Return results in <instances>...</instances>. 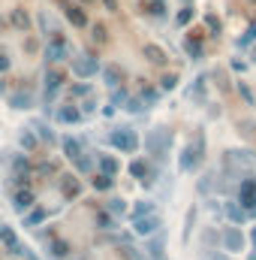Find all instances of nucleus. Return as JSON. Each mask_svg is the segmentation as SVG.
I'll return each instance as SVG.
<instances>
[{
	"instance_id": "obj_1",
	"label": "nucleus",
	"mask_w": 256,
	"mask_h": 260,
	"mask_svg": "<svg viewBox=\"0 0 256 260\" xmlns=\"http://www.w3.org/2000/svg\"><path fill=\"white\" fill-rule=\"evenodd\" d=\"M109 142H112V148H118L121 154H136L139 151V145H142V139H139V133L130 127H115L109 133Z\"/></svg>"
},
{
	"instance_id": "obj_2",
	"label": "nucleus",
	"mask_w": 256,
	"mask_h": 260,
	"mask_svg": "<svg viewBox=\"0 0 256 260\" xmlns=\"http://www.w3.org/2000/svg\"><path fill=\"white\" fill-rule=\"evenodd\" d=\"M169 145H172V133H166L163 127H154L145 136V151H148L154 160H163L166 151H169Z\"/></svg>"
},
{
	"instance_id": "obj_3",
	"label": "nucleus",
	"mask_w": 256,
	"mask_h": 260,
	"mask_svg": "<svg viewBox=\"0 0 256 260\" xmlns=\"http://www.w3.org/2000/svg\"><path fill=\"white\" fill-rule=\"evenodd\" d=\"M61 91H64V70L49 67V70H46V79H42V103H46V109L58 100Z\"/></svg>"
},
{
	"instance_id": "obj_4",
	"label": "nucleus",
	"mask_w": 256,
	"mask_h": 260,
	"mask_svg": "<svg viewBox=\"0 0 256 260\" xmlns=\"http://www.w3.org/2000/svg\"><path fill=\"white\" fill-rule=\"evenodd\" d=\"M202 151H205V136L199 133V136H196V148L187 145V148L181 151V164H178V170H181V173H193V170H199V164H202Z\"/></svg>"
},
{
	"instance_id": "obj_5",
	"label": "nucleus",
	"mask_w": 256,
	"mask_h": 260,
	"mask_svg": "<svg viewBox=\"0 0 256 260\" xmlns=\"http://www.w3.org/2000/svg\"><path fill=\"white\" fill-rule=\"evenodd\" d=\"M69 70H72L75 79H91V76H97V73L103 70V64H100V58H94V55H78V58L69 61Z\"/></svg>"
},
{
	"instance_id": "obj_6",
	"label": "nucleus",
	"mask_w": 256,
	"mask_h": 260,
	"mask_svg": "<svg viewBox=\"0 0 256 260\" xmlns=\"http://www.w3.org/2000/svg\"><path fill=\"white\" fill-rule=\"evenodd\" d=\"M46 64H61V61H66V55H69V46H66V40L64 37H52V43L46 46Z\"/></svg>"
},
{
	"instance_id": "obj_7",
	"label": "nucleus",
	"mask_w": 256,
	"mask_h": 260,
	"mask_svg": "<svg viewBox=\"0 0 256 260\" xmlns=\"http://www.w3.org/2000/svg\"><path fill=\"white\" fill-rule=\"evenodd\" d=\"M130 176H136L142 185H154V182H157V170H154V164H148V160H142V157H136V160L130 164Z\"/></svg>"
},
{
	"instance_id": "obj_8",
	"label": "nucleus",
	"mask_w": 256,
	"mask_h": 260,
	"mask_svg": "<svg viewBox=\"0 0 256 260\" xmlns=\"http://www.w3.org/2000/svg\"><path fill=\"white\" fill-rule=\"evenodd\" d=\"M160 224H163V218H160V215L154 212V215L136 218V221H133V233H136V236H145V239H148V236H154V233L160 230Z\"/></svg>"
},
{
	"instance_id": "obj_9",
	"label": "nucleus",
	"mask_w": 256,
	"mask_h": 260,
	"mask_svg": "<svg viewBox=\"0 0 256 260\" xmlns=\"http://www.w3.org/2000/svg\"><path fill=\"white\" fill-rule=\"evenodd\" d=\"M184 55H187L190 61H202V58H205V37H202V34L190 30V34L184 37Z\"/></svg>"
},
{
	"instance_id": "obj_10",
	"label": "nucleus",
	"mask_w": 256,
	"mask_h": 260,
	"mask_svg": "<svg viewBox=\"0 0 256 260\" xmlns=\"http://www.w3.org/2000/svg\"><path fill=\"white\" fill-rule=\"evenodd\" d=\"M36 206V191L33 188H18L15 194H12V209L18 212V215H24L27 209H33Z\"/></svg>"
},
{
	"instance_id": "obj_11",
	"label": "nucleus",
	"mask_w": 256,
	"mask_h": 260,
	"mask_svg": "<svg viewBox=\"0 0 256 260\" xmlns=\"http://www.w3.org/2000/svg\"><path fill=\"white\" fill-rule=\"evenodd\" d=\"M6 103H9L12 109H33L36 97H33V91H30V88H18V91L6 94Z\"/></svg>"
},
{
	"instance_id": "obj_12",
	"label": "nucleus",
	"mask_w": 256,
	"mask_h": 260,
	"mask_svg": "<svg viewBox=\"0 0 256 260\" xmlns=\"http://www.w3.org/2000/svg\"><path fill=\"white\" fill-rule=\"evenodd\" d=\"M142 12H145V18H151V21H166V18H169V3H166V0H145V3H142Z\"/></svg>"
},
{
	"instance_id": "obj_13",
	"label": "nucleus",
	"mask_w": 256,
	"mask_h": 260,
	"mask_svg": "<svg viewBox=\"0 0 256 260\" xmlns=\"http://www.w3.org/2000/svg\"><path fill=\"white\" fill-rule=\"evenodd\" d=\"M94 173H103V176H118L121 173V160L115 154H106V151H97V170Z\"/></svg>"
},
{
	"instance_id": "obj_14",
	"label": "nucleus",
	"mask_w": 256,
	"mask_h": 260,
	"mask_svg": "<svg viewBox=\"0 0 256 260\" xmlns=\"http://www.w3.org/2000/svg\"><path fill=\"white\" fill-rule=\"evenodd\" d=\"M30 173H33V167H30V160H27V154H12V182H18V185H24Z\"/></svg>"
},
{
	"instance_id": "obj_15",
	"label": "nucleus",
	"mask_w": 256,
	"mask_h": 260,
	"mask_svg": "<svg viewBox=\"0 0 256 260\" xmlns=\"http://www.w3.org/2000/svg\"><path fill=\"white\" fill-rule=\"evenodd\" d=\"M220 239H223V248H226V251H232V254L244 251V233H241L238 227H226Z\"/></svg>"
},
{
	"instance_id": "obj_16",
	"label": "nucleus",
	"mask_w": 256,
	"mask_h": 260,
	"mask_svg": "<svg viewBox=\"0 0 256 260\" xmlns=\"http://www.w3.org/2000/svg\"><path fill=\"white\" fill-rule=\"evenodd\" d=\"M0 245L12 254V257H21V242H18V236H15V230L12 227H6V224H0Z\"/></svg>"
},
{
	"instance_id": "obj_17",
	"label": "nucleus",
	"mask_w": 256,
	"mask_h": 260,
	"mask_svg": "<svg viewBox=\"0 0 256 260\" xmlns=\"http://www.w3.org/2000/svg\"><path fill=\"white\" fill-rule=\"evenodd\" d=\"M55 121H58V124H81V121H84V112H81L75 103H69V106H61V109L55 112Z\"/></svg>"
},
{
	"instance_id": "obj_18",
	"label": "nucleus",
	"mask_w": 256,
	"mask_h": 260,
	"mask_svg": "<svg viewBox=\"0 0 256 260\" xmlns=\"http://www.w3.org/2000/svg\"><path fill=\"white\" fill-rule=\"evenodd\" d=\"M42 221H49V209H46V206H33V209H27V212L21 215V224H24L27 230L39 227Z\"/></svg>"
},
{
	"instance_id": "obj_19",
	"label": "nucleus",
	"mask_w": 256,
	"mask_h": 260,
	"mask_svg": "<svg viewBox=\"0 0 256 260\" xmlns=\"http://www.w3.org/2000/svg\"><path fill=\"white\" fill-rule=\"evenodd\" d=\"M46 254H49L52 260H69V254H72V245H69L66 239H61V236H55V239L49 242Z\"/></svg>"
},
{
	"instance_id": "obj_20",
	"label": "nucleus",
	"mask_w": 256,
	"mask_h": 260,
	"mask_svg": "<svg viewBox=\"0 0 256 260\" xmlns=\"http://www.w3.org/2000/svg\"><path fill=\"white\" fill-rule=\"evenodd\" d=\"M238 203L250 212L256 206V179H244L241 182V188H238Z\"/></svg>"
},
{
	"instance_id": "obj_21",
	"label": "nucleus",
	"mask_w": 256,
	"mask_h": 260,
	"mask_svg": "<svg viewBox=\"0 0 256 260\" xmlns=\"http://www.w3.org/2000/svg\"><path fill=\"white\" fill-rule=\"evenodd\" d=\"M64 18L72 27H88V15H84V9L75 6V3H64Z\"/></svg>"
},
{
	"instance_id": "obj_22",
	"label": "nucleus",
	"mask_w": 256,
	"mask_h": 260,
	"mask_svg": "<svg viewBox=\"0 0 256 260\" xmlns=\"http://www.w3.org/2000/svg\"><path fill=\"white\" fill-rule=\"evenodd\" d=\"M9 24H12L15 30H24V34H30V15H27L21 6L9 9Z\"/></svg>"
},
{
	"instance_id": "obj_23",
	"label": "nucleus",
	"mask_w": 256,
	"mask_h": 260,
	"mask_svg": "<svg viewBox=\"0 0 256 260\" xmlns=\"http://www.w3.org/2000/svg\"><path fill=\"white\" fill-rule=\"evenodd\" d=\"M61 194H64V200L81 197V182H78L75 176H61Z\"/></svg>"
},
{
	"instance_id": "obj_24",
	"label": "nucleus",
	"mask_w": 256,
	"mask_h": 260,
	"mask_svg": "<svg viewBox=\"0 0 256 260\" xmlns=\"http://www.w3.org/2000/svg\"><path fill=\"white\" fill-rule=\"evenodd\" d=\"M18 145L24 148V154H33V151L39 148V136H36V130L33 127L21 130V133H18Z\"/></svg>"
},
{
	"instance_id": "obj_25",
	"label": "nucleus",
	"mask_w": 256,
	"mask_h": 260,
	"mask_svg": "<svg viewBox=\"0 0 256 260\" xmlns=\"http://www.w3.org/2000/svg\"><path fill=\"white\" fill-rule=\"evenodd\" d=\"M142 52H145V58H148L154 67H163L166 61H169V55H166V52H163V46H157V43H145V49H142Z\"/></svg>"
},
{
	"instance_id": "obj_26",
	"label": "nucleus",
	"mask_w": 256,
	"mask_h": 260,
	"mask_svg": "<svg viewBox=\"0 0 256 260\" xmlns=\"http://www.w3.org/2000/svg\"><path fill=\"white\" fill-rule=\"evenodd\" d=\"M205 97H208V79H205V76H196V82H193V88H190V100L202 106Z\"/></svg>"
},
{
	"instance_id": "obj_27",
	"label": "nucleus",
	"mask_w": 256,
	"mask_h": 260,
	"mask_svg": "<svg viewBox=\"0 0 256 260\" xmlns=\"http://www.w3.org/2000/svg\"><path fill=\"white\" fill-rule=\"evenodd\" d=\"M69 164H72L78 173H84V176H88V173H94V170H97V154H84V151H81V154H78L75 160H69Z\"/></svg>"
},
{
	"instance_id": "obj_28",
	"label": "nucleus",
	"mask_w": 256,
	"mask_h": 260,
	"mask_svg": "<svg viewBox=\"0 0 256 260\" xmlns=\"http://www.w3.org/2000/svg\"><path fill=\"white\" fill-rule=\"evenodd\" d=\"M160 94H163L160 88H154V85H142V91H139V100L145 103V109H151V106L160 100Z\"/></svg>"
},
{
	"instance_id": "obj_29",
	"label": "nucleus",
	"mask_w": 256,
	"mask_h": 260,
	"mask_svg": "<svg viewBox=\"0 0 256 260\" xmlns=\"http://www.w3.org/2000/svg\"><path fill=\"white\" fill-rule=\"evenodd\" d=\"M61 148H64V154L69 160H75L78 154H81V139H75V136H64L61 139Z\"/></svg>"
},
{
	"instance_id": "obj_30",
	"label": "nucleus",
	"mask_w": 256,
	"mask_h": 260,
	"mask_svg": "<svg viewBox=\"0 0 256 260\" xmlns=\"http://www.w3.org/2000/svg\"><path fill=\"white\" fill-rule=\"evenodd\" d=\"M103 79H106L109 88H118L121 79H124V73H121V67L118 64H109V67H103Z\"/></svg>"
},
{
	"instance_id": "obj_31",
	"label": "nucleus",
	"mask_w": 256,
	"mask_h": 260,
	"mask_svg": "<svg viewBox=\"0 0 256 260\" xmlns=\"http://www.w3.org/2000/svg\"><path fill=\"white\" fill-rule=\"evenodd\" d=\"M106 212H112L115 218H127L130 206H127V200H124V197H115V200H109V203H106Z\"/></svg>"
},
{
	"instance_id": "obj_32",
	"label": "nucleus",
	"mask_w": 256,
	"mask_h": 260,
	"mask_svg": "<svg viewBox=\"0 0 256 260\" xmlns=\"http://www.w3.org/2000/svg\"><path fill=\"white\" fill-rule=\"evenodd\" d=\"M145 251L151 254V260H163V236H148V242H145Z\"/></svg>"
},
{
	"instance_id": "obj_33",
	"label": "nucleus",
	"mask_w": 256,
	"mask_h": 260,
	"mask_svg": "<svg viewBox=\"0 0 256 260\" xmlns=\"http://www.w3.org/2000/svg\"><path fill=\"white\" fill-rule=\"evenodd\" d=\"M91 188H94V191H112V188H115V176L94 173V176H91Z\"/></svg>"
},
{
	"instance_id": "obj_34",
	"label": "nucleus",
	"mask_w": 256,
	"mask_h": 260,
	"mask_svg": "<svg viewBox=\"0 0 256 260\" xmlns=\"http://www.w3.org/2000/svg\"><path fill=\"white\" fill-rule=\"evenodd\" d=\"M94 221H97L100 230H115V227H118V218H115L112 212H106V209H100V212L94 215Z\"/></svg>"
},
{
	"instance_id": "obj_35",
	"label": "nucleus",
	"mask_w": 256,
	"mask_h": 260,
	"mask_svg": "<svg viewBox=\"0 0 256 260\" xmlns=\"http://www.w3.org/2000/svg\"><path fill=\"white\" fill-rule=\"evenodd\" d=\"M157 212V206L151 203V200H142V203H136L133 209H130V218L136 221V218H145V215H154Z\"/></svg>"
},
{
	"instance_id": "obj_36",
	"label": "nucleus",
	"mask_w": 256,
	"mask_h": 260,
	"mask_svg": "<svg viewBox=\"0 0 256 260\" xmlns=\"http://www.w3.org/2000/svg\"><path fill=\"white\" fill-rule=\"evenodd\" d=\"M33 130H36V136H39V142H49V145H55V142H58V136H55V130L49 127L46 121H33Z\"/></svg>"
},
{
	"instance_id": "obj_37",
	"label": "nucleus",
	"mask_w": 256,
	"mask_h": 260,
	"mask_svg": "<svg viewBox=\"0 0 256 260\" xmlns=\"http://www.w3.org/2000/svg\"><path fill=\"white\" fill-rule=\"evenodd\" d=\"M226 215H229V221H235V224L247 221V209L238 206V203H226Z\"/></svg>"
},
{
	"instance_id": "obj_38",
	"label": "nucleus",
	"mask_w": 256,
	"mask_h": 260,
	"mask_svg": "<svg viewBox=\"0 0 256 260\" xmlns=\"http://www.w3.org/2000/svg\"><path fill=\"white\" fill-rule=\"evenodd\" d=\"M193 15H196V9H193L190 3H184V6L178 9V15H175V24H178V27H187L193 21Z\"/></svg>"
},
{
	"instance_id": "obj_39",
	"label": "nucleus",
	"mask_w": 256,
	"mask_h": 260,
	"mask_svg": "<svg viewBox=\"0 0 256 260\" xmlns=\"http://www.w3.org/2000/svg\"><path fill=\"white\" fill-rule=\"evenodd\" d=\"M66 94H69L72 100H81V97H91V85H88V82H75V85H69V88H66Z\"/></svg>"
},
{
	"instance_id": "obj_40",
	"label": "nucleus",
	"mask_w": 256,
	"mask_h": 260,
	"mask_svg": "<svg viewBox=\"0 0 256 260\" xmlns=\"http://www.w3.org/2000/svg\"><path fill=\"white\" fill-rule=\"evenodd\" d=\"M178 79H181L178 73H166V76L160 79V91H175V88H178Z\"/></svg>"
},
{
	"instance_id": "obj_41",
	"label": "nucleus",
	"mask_w": 256,
	"mask_h": 260,
	"mask_svg": "<svg viewBox=\"0 0 256 260\" xmlns=\"http://www.w3.org/2000/svg\"><path fill=\"white\" fill-rule=\"evenodd\" d=\"M253 40H256V21H250V27L244 30V37H238V43H235V46H238V49H247Z\"/></svg>"
},
{
	"instance_id": "obj_42",
	"label": "nucleus",
	"mask_w": 256,
	"mask_h": 260,
	"mask_svg": "<svg viewBox=\"0 0 256 260\" xmlns=\"http://www.w3.org/2000/svg\"><path fill=\"white\" fill-rule=\"evenodd\" d=\"M130 97H127V88H124V85H121V88H112V100H109V106H115V109H118V106H121V103H127Z\"/></svg>"
},
{
	"instance_id": "obj_43",
	"label": "nucleus",
	"mask_w": 256,
	"mask_h": 260,
	"mask_svg": "<svg viewBox=\"0 0 256 260\" xmlns=\"http://www.w3.org/2000/svg\"><path fill=\"white\" fill-rule=\"evenodd\" d=\"M121 260H148V257H145V251H139L133 245H124L121 248Z\"/></svg>"
},
{
	"instance_id": "obj_44",
	"label": "nucleus",
	"mask_w": 256,
	"mask_h": 260,
	"mask_svg": "<svg viewBox=\"0 0 256 260\" xmlns=\"http://www.w3.org/2000/svg\"><path fill=\"white\" fill-rule=\"evenodd\" d=\"M238 97H241L247 106H253V103H256V97H253V91H250V85H247V82H238Z\"/></svg>"
},
{
	"instance_id": "obj_45",
	"label": "nucleus",
	"mask_w": 256,
	"mask_h": 260,
	"mask_svg": "<svg viewBox=\"0 0 256 260\" xmlns=\"http://www.w3.org/2000/svg\"><path fill=\"white\" fill-rule=\"evenodd\" d=\"M205 24H208V30H211L208 37H220V18H217L214 12H208V15H205Z\"/></svg>"
},
{
	"instance_id": "obj_46",
	"label": "nucleus",
	"mask_w": 256,
	"mask_h": 260,
	"mask_svg": "<svg viewBox=\"0 0 256 260\" xmlns=\"http://www.w3.org/2000/svg\"><path fill=\"white\" fill-rule=\"evenodd\" d=\"M127 112H133V115H139V112H145V103L139 100V97H130L127 100V106H124Z\"/></svg>"
},
{
	"instance_id": "obj_47",
	"label": "nucleus",
	"mask_w": 256,
	"mask_h": 260,
	"mask_svg": "<svg viewBox=\"0 0 256 260\" xmlns=\"http://www.w3.org/2000/svg\"><path fill=\"white\" fill-rule=\"evenodd\" d=\"M9 67H12V61H9V52L0 46V73H9Z\"/></svg>"
},
{
	"instance_id": "obj_48",
	"label": "nucleus",
	"mask_w": 256,
	"mask_h": 260,
	"mask_svg": "<svg viewBox=\"0 0 256 260\" xmlns=\"http://www.w3.org/2000/svg\"><path fill=\"white\" fill-rule=\"evenodd\" d=\"M97 43H106V24H94V34H91Z\"/></svg>"
},
{
	"instance_id": "obj_49",
	"label": "nucleus",
	"mask_w": 256,
	"mask_h": 260,
	"mask_svg": "<svg viewBox=\"0 0 256 260\" xmlns=\"http://www.w3.org/2000/svg\"><path fill=\"white\" fill-rule=\"evenodd\" d=\"M24 52H30V55H36V52H39V40H36V37H30V40L24 43Z\"/></svg>"
},
{
	"instance_id": "obj_50",
	"label": "nucleus",
	"mask_w": 256,
	"mask_h": 260,
	"mask_svg": "<svg viewBox=\"0 0 256 260\" xmlns=\"http://www.w3.org/2000/svg\"><path fill=\"white\" fill-rule=\"evenodd\" d=\"M81 112H84V115H94V112H97V100H94V97H88V100H84V106H81Z\"/></svg>"
},
{
	"instance_id": "obj_51",
	"label": "nucleus",
	"mask_w": 256,
	"mask_h": 260,
	"mask_svg": "<svg viewBox=\"0 0 256 260\" xmlns=\"http://www.w3.org/2000/svg\"><path fill=\"white\" fill-rule=\"evenodd\" d=\"M21 257H24V260H39L33 251H30V248H21Z\"/></svg>"
},
{
	"instance_id": "obj_52",
	"label": "nucleus",
	"mask_w": 256,
	"mask_h": 260,
	"mask_svg": "<svg viewBox=\"0 0 256 260\" xmlns=\"http://www.w3.org/2000/svg\"><path fill=\"white\" fill-rule=\"evenodd\" d=\"M103 6H106L109 12H115V9H118V0H103Z\"/></svg>"
},
{
	"instance_id": "obj_53",
	"label": "nucleus",
	"mask_w": 256,
	"mask_h": 260,
	"mask_svg": "<svg viewBox=\"0 0 256 260\" xmlns=\"http://www.w3.org/2000/svg\"><path fill=\"white\" fill-rule=\"evenodd\" d=\"M81 3H84V6H91V3H97V0H81Z\"/></svg>"
},
{
	"instance_id": "obj_54",
	"label": "nucleus",
	"mask_w": 256,
	"mask_h": 260,
	"mask_svg": "<svg viewBox=\"0 0 256 260\" xmlns=\"http://www.w3.org/2000/svg\"><path fill=\"white\" fill-rule=\"evenodd\" d=\"M250 236H253V242H256V227H253V233H250Z\"/></svg>"
},
{
	"instance_id": "obj_55",
	"label": "nucleus",
	"mask_w": 256,
	"mask_h": 260,
	"mask_svg": "<svg viewBox=\"0 0 256 260\" xmlns=\"http://www.w3.org/2000/svg\"><path fill=\"white\" fill-rule=\"evenodd\" d=\"M69 260H88V257H69Z\"/></svg>"
},
{
	"instance_id": "obj_56",
	"label": "nucleus",
	"mask_w": 256,
	"mask_h": 260,
	"mask_svg": "<svg viewBox=\"0 0 256 260\" xmlns=\"http://www.w3.org/2000/svg\"><path fill=\"white\" fill-rule=\"evenodd\" d=\"M253 64H256V49H253Z\"/></svg>"
},
{
	"instance_id": "obj_57",
	"label": "nucleus",
	"mask_w": 256,
	"mask_h": 260,
	"mask_svg": "<svg viewBox=\"0 0 256 260\" xmlns=\"http://www.w3.org/2000/svg\"><path fill=\"white\" fill-rule=\"evenodd\" d=\"M12 260H15V257H12Z\"/></svg>"
}]
</instances>
